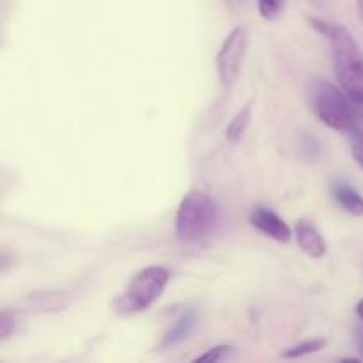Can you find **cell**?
I'll return each mask as SVG.
<instances>
[{
  "mask_svg": "<svg viewBox=\"0 0 363 363\" xmlns=\"http://www.w3.org/2000/svg\"><path fill=\"white\" fill-rule=\"evenodd\" d=\"M347 135H350L351 155H353V158L357 160V163L363 170V130L353 126L350 131H347Z\"/></svg>",
  "mask_w": 363,
  "mask_h": 363,
  "instance_id": "4fadbf2b",
  "label": "cell"
},
{
  "mask_svg": "<svg viewBox=\"0 0 363 363\" xmlns=\"http://www.w3.org/2000/svg\"><path fill=\"white\" fill-rule=\"evenodd\" d=\"M169 280L170 273L163 266H149L142 269L133 277L126 291L113 301V311L123 318L142 314L162 296Z\"/></svg>",
  "mask_w": 363,
  "mask_h": 363,
  "instance_id": "277c9868",
  "label": "cell"
},
{
  "mask_svg": "<svg viewBox=\"0 0 363 363\" xmlns=\"http://www.w3.org/2000/svg\"><path fill=\"white\" fill-rule=\"evenodd\" d=\"M307 99L312 112L323 124L337 131H350L354 126V108L342 87L323 78H312L307 85Z\"/></svg>",
  "mask_w": 363,
  "mask_h": 363,
  "instance_id": "3957f363",
  "label": "cell"
},
{
  "mask_svg": "<svg viewBox=\"0 0 363 363\" xmlns=\"http://www.w3.org/2000/svg\"><path fill=\"white\" fill-rule=\"evenodd\" d=\"M332 194L335 201L342 206L344 211L354 216H363V197L354 188H351L350 184L335 183L332 188Z\"/></svg>",
  "mask_w": 363,
  "mask_h": 363,
  "instance_id": "9c48e42d",
  "label": "cell"
},
{
  "mask_svg": "<svg viewBox=\"0 0 363 363\" xmlns=\"http://www.w3.org/2000/svg\"><path fill=\"white\" fill-rule=\"evenodd\" d=\"M357 2H358V11H360V16L363 20V0H357Z\"/></svg>",
  "mask_w": 363,
  "mask_h": 363,
  "instance_id": "d6986e66",
  "label": "cell"
},
{
  "mask_svg": "<svg viewBox=\"0 0 363 363\" xmlns=\"http://www.w3.org/2000/svg\"><path fill=\"white\" fill-rule=\"evenodd\" d=\"M358 350H360V353L363 357V328L358 332Z\"/></svg>",
  "mask_w": 363,
  "mask_h": 363,
  "instance_id": "e0dca14e",
  "label": "cell"
},
{
  "mask_svg": "<svg viewBox=\"0 0 363 363\" xmlns=\"http://www.w3.org/2000/svg\"><path fill=\"white\" fill-rule=\"evenodd\" d=\"M311 27L325 35L332 46L335 78L351 103L363 101V52L346 27L319 18H308Z\"/></svg>",
  "mask_w": 363,
  "mask_h": 363,
  "instance_id": "6da1fadb",
  "label": "cell"
},
{
  "mask_svg": "<svg viewBox=\"0 0 363 363\" xmlns=\"http://www.w3.org/2000/svg\"><path fill=\"white\" fill-rule=\"evenodd\" d=\"M357 314H358V318H360L362 321H363V300L358 301V305H357Z\"/></svg>",
  "mask_w": 363,
  "mask_h": 363,
  "instance_id": "ac0fdd59",
  "label": "cell"
},
{
  "mask_svg": "<svg viewBox=\"0 0 363 363\" xmlns=\"http://www.w3.org/2000/svg\"><path fill=\"white\" fill-rule=\"evenodd\" d=\"M218 220V206L208 194L201 190L188 191L176 213L177 240L186 245L199 243L216 229Z\"/></svg>",
  "mask_w": 363,
  "mask_h": 363,
  "instance_id": "7a4b0ae2",
  "label": "cell"
},
{
  "mask_svg": "<svg viewBox=\"0 0 363 363\" xmlns=\"http://www.w3.org/2000/svg\"><path fill=\"white\" fill-rule=\"evenodd\" d=\"M353 108H354V116H357V119L363 123V101L353 103Z\"/></svg>",
  "mask_w": 363,
  "mask_h": 363,
  "instance_id": "2e32d148",
  "label": "cell"
},
{
  "mask_svg": "<svg viewBox=\"0 0 363 363\" xmlns=\"http://www.w3.org/2000/svg\"><path fill=\"white\" fill-rule=\"evenodd\" d=\"M250 121H252V103H247V105H245L243 108H241L240 112H238L236 116L230 119L229 126H227V130H225L227 140L233 142V144H238V142L243 138V135H245V131H247Z\"/></svg>",
  "mask_w": 363,
  "mask_h": 363,
  "instance_id": "30bf717a",
  "label": "cell"
},
{
  "mask_svg": "<svg viewBox=\"0 0 363 363\" xmlns=\"http://www.w3.org/2000/svg\"><path fill=\"white\" fill-rule=\"evenodd\" d=\"M16 328V319L9 311L0 312V340H7Z\"/></svg>",
  "mask_w": 363,
  "mask_h": 363,
  "instance_id": "5bb4252c",
  "label": "cell"
},
{
  "mask_svg": "<svg viewBox=\"0 0 363 363\" xmlns=\"http://www.w3.org/2000/svg\"><path fill=\"white\" fill-rule=\"evenodd\" d=\"M230 351H233V347L230 346H216V347H211V350L208 351V353L201 354V357L197 358V362H222L225 360L227 357L230 354Z\"/></svg>",
  "mask_w": 363,
  "mask_h": 363,
  "instance_id": "9a60e30c",
  "label": "cell"
},
{
  "mask_svg": "<svg viewBox=\"0 0 363 363\" xmlns=\"http://www.w3.org/2000/svg\"><path fill=\"white\" fill-rule=\"evenodd\" d=\"M296 241L301 250L312 259H321L326 254V243L314 223L308 220H300L296 223Z\"/></svg>",
  "mask_w": 363,
  "mask_h": 363,
  "instance_id": "52a82bcc",
  "label": "cell"
},
{
  "mask_svg": "<svg viewBox=\"0 0 363 363\" xmlns=\"http://www.w3.org/2000/svg\"><path fill=\"white\" fill-rule=\"evenodd\" d=\"M284 6H286V0H257L259 14L266 21L279 20L284 11Z\"/></svg>",
  "mask_w": 363,
  "mask_h": 363,
  "instance_id": "7c38bea8",
  "label": "cell"
},
{
  "mask_svg": "<svg viewBox=\"0 0 363 363\" xmlns=\"http://www.w3.org/2000/svg\"><path fill=\"white\" fill-rule=\"evenodd\" d=\"M250 223L255 229L261 230L272 240L279 241V243H287L293 238L291 227L275 211L264 208V206H257V208L252 209Z\"/></svg>",
  "mask_w": 363,
  "mask_h": 363,
  "instance_id": "8992f818",
  "label": "cell"
},
{
  "mask_svg": "<svg viewBox=\"0 0 363 363\" xmlns=\"http://www.w3.org/2000/svg\"><path fill=\"white\" fill-rule=\"evenodd\" d=\"M247 46L248 28L245 25L234 28L220 46V52L216 55V67H218L220 84L225 92L230 91V87L236 84L245 53H247Z\"/></svg>",
  "mask_w": 363,
  "mask_h": 363,
  "instance_id": "5b68a950",
  "label": "cell"
},
{
  "mask_svg": "<svg viewBox=\"0 0 363 363\" xmlns=\"http://www.w3.org/2000/svg\"><path fill=\"white\" fill-rule=\"evenodd\" d=\"M227 2H230V4H234V0H227Z\"/></svg>",
  "mask_w": 363,
  "mask_h": 363,
  "instance_id": "ffe728a7",
  "label": "cell"
},
{
  "mask_svg": "<svg viewBox=\"0 0 363 363\" xmlns=\"http://www.w3.org/2000/svg\"><path fill=\"white\" fill-rule=\"evenodd\" d=\"M326 344L325 339H312V340H305V342L301 344H296V346L289 347V350H286L282 353L284 358H289V360H293V358H301L305 357V354H312L315 353V351L323 350Z\"/></svg>",
  "mask_w": 363,
  "mask_h": 363,
  "instance_id": "8fae6325",
  "label": "cell"
},
{
  "mask_svg": "<svg viewBox=\"0 0 363 363\" xmlns=\"http://www.w3.org/2000/svg\"><path fill=\"white\" fill-rule=\"evenodd\" d=\"M197 321H199L197 312L195 311L184 312V314L181 315V318L177 319V321L174 323L169 330H167L165 337H163L162 346L172 347V346H176V344L183 342V340L188 339V337H190V333L194 332L195 326H197Z\"/></svg>",
  "mask_w": 363,
  "mask_h": 363,
  "instance_id": "ba28073f",
  "label": "cell"
}]
</instances>
